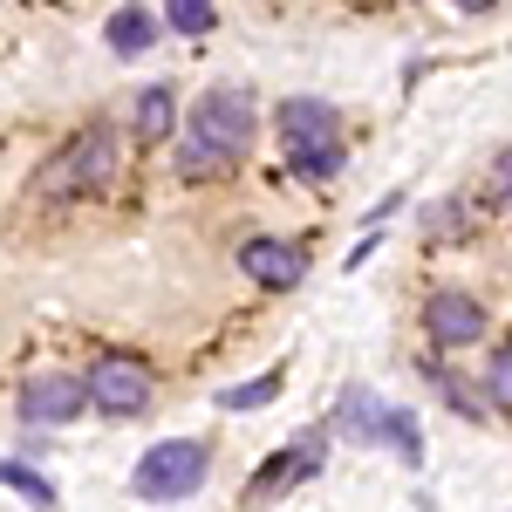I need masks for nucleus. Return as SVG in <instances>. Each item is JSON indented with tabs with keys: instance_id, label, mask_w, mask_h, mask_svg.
I'll return each mask as SVG.
<instances>
[{
	"instance_id": "1",
	"label": "nucleus",
	"mask_w": 512,
	"mask_h": 512,
	"mask_svg": "<svg viewBox=\"0 0 512 512\" xmlns=\"http://www.w3.org/2000/svg\"><path fill=\"white\" fill-rule=\"evenodd\" d=\"M246 144H253V96L246 89H205L192 123H185V137H178V171L185 178L233 171V158Z\"/></svg>"
},
{
	"instance_id": "2",
	"label": "nucleus",
	"mask_w": 512,
	"mask_h": 512,
	"mask_svg": "<svg viewBox=\"0 0 512 512\" xmlns=\"http://www.w3.org/2000/svg\"><path fill=\"white\" fill-rule=\"evenodd\" d=\"M280 151L301 178H342V117L321 103V96H287L280 103Z\"/></svg>"
},
{
	"instance_id": "3",
	"label": "nucleus",
	"mask_w": 512,
	"mask_h": 512,
	"mask_svg": "<svg viewBox=\"0 0 512 512\" xmlns=\"http://www.w3.org/2000/svg\"><path fill=\"white\" fill-rule=\"evenodd\" d=\"M205 485V444L192 437H171V444H151L130 472V492L137 499H192Z\"/></svg>"
},
{
	"instance_id": "4",
	"label": "nucleus",
	"mask_w": 512,
	"mask_h": 512,
	"mask_svg": "<svg viewBox=\"0 0 512 512\" xmlns=\"http://www.w3.org/2000/svg\"><path fill=\"white\" fill-rule=\"evenodd\" d=\"M82 390H89V403H96L103 417H137V410L151 403V369H144V362H123V355H103V362L82 376Z\"/></svg>"
},
{
	"instance_id": "5",
	"label": "nucleus",
	"mask_w": 512,
	"mask_h": 512,
	"mask_svg": "<svg viewBox=\"0 0 512 512\" xmlns=\"http://www.w3.org/2000/svg\"><path fill=\"white\" fill-rule=\"evenodd\" d=\"M110 178H117V130H110V123H96L76 151L48 171V192H62V185H110Z\"/></svg>"
},
{
	"instance_id": "6",
	"label": "nucleus",
	"mask_w": 512,
	"mask_h": 512,
	"mask_svg": "<svg viewBox=\"0 0 512 512\" xmlns=\"http://www.w3.org/2000/svg\"><path fill=\"white\" fill-rule=\"evenodd\" d=\"M82 410H89L82 376H41V383H28V396H21V417H28V424H76Z\"/></svg>"
},
{
	"instance_id": "7",
	"label": "nucleus",
	"mask_w": 512,
	"mask_h": 512,
	"mask_svg": "<svg viewBox=\"0 0 512 512\" xmlns=\"http://www.w3.org/2000/svg\"><path fill=\"white\" fill-rule=\"evenodd\" d=\"M424 321H431V342H444V349H465V342L485 335V308H478L472 294H437L431 308H424Z\"/></svg>"
},
{
	"instance_id": "8",
	"label": "nucleus",
	"mask_w": 512,
	"mask_h": 512,
	"mask_svg": "<svg viewBox=\"0 0 512 512\" xmlns=\"http://www.w3.org/2000/svg\"><path fill=\"white\" fill-rule=\"evenodd\" d=\"M239 267L260 280V287H301V274H308V260L294 246H280V239H246L239 246Z\"/></svg>"
},
{
	"instance_id": "9",
	"label": "nucleus",
	"mask_w": 512,
	"mask_h": 512,
	"mask_svg": "<svg viewBox=\"0 0 512 512\" xmlns=\"http://www.w3.org/2000/svg\"><path fill=\"white\" fill-rule=\"evenodd\" d=\"M335 424H342L349 444H383V431H390V403H376L369 390H349L342 410H335Z\"/></svg>"
},
{
	"instance_id": "10",
	"label": "nucleus",
	"mask_w": 512,
	"mask_h": 512,
	"mask_svg": "<svg viewBox=\"0 0 512 512\" xmlns=\"http://www.w3.org/2000/svg\"><path fill=\"white\" fill-rule=\"evenodd\" d=\"M321 472V437H301L294 444V458H274L267 472L253 478V499H267V492H287V485H301V478Z\"/></svg>"
},
{
	"instance_id": "11",
	"label": "nucleus",
	"mask_w": 512,
	"mask_h": 512,
	"mask_svg": "<svg viewBox=\"0 0 512 512\" xmlns=\"http://www.w3.org/2000/svg\"><path fill=\"white\" fill-rule=\"evenodd\" d=\"M158 41V21L144 14V7H123V14H110V48L117 55H144Z\"/></svg>"
},
{
	"instance_id": "12",
	"label": "nucleus",
	"mask_w": 512,
	"mask_h": 512,
	"mask_svg": "<svg viewBox=\"0 0 512 512\" xmlns=\"http://www.w3.org/2000/svg\"><path fill=\"white\" fill-rule=\"evenodd\" d=\"M171 117H178L171 89H158V82H151V89L137 96V137H151V144H158V137H171Z\"/></svg>"
},
{
	"instance_id": "13",
	"label": "nucleus",
	"mask_w": 512,
	"mask_h": 512,
	"mask_svg": "<svg viewBox=\"0 0 512 512\" xmlns=\"http://www.w3.org/2000/svg\"><path fill=\"white\" fill-rule=\"evenodd\" d=\"M274 390H280V369H267V376H253V383L219 390V410H260V403H274Z\"/></svg>"
},
{
	"instance_id": "14",
	"label": "nucleus",
	"mask_w": 512,
	"mask_h": 512,
	"mask_svg": "<svg viewBox=\"0 0 512 512\" xmlns=\"http://www.w3.org/2000/svg\"><path fill=\"white\" fill-rule=\"evenodd\" d=\"M0 485H14L21 499H35V506H55V485L35 472V465H14V458H0Z\"/></svg>"
},
{
	"instance_id": "15",
	"label": "nucleus",
	"mask_w": 512,
	"mask_h": 512,
	"mask_svg": "<svg viewBox=\"0 0 512 512\" xmlns=\"http://www.w3.org/2000/svg\"><path fill=\"white\" fill-rule=\"evenodd\" d=\"M383 444H396V458H403V465H424V437H417V417H410V410H390Z\"/></svg>"
},
{
	"instance_id": "16",
	"label": "nucleus",
	"mask_w": 512,
	"mask_h": 512,
	"mask_svg": "<svg viewBox=\"0 0 512 512\" xmlns=\"http://www.w3.org/2000/svg\"><path fill=\"white\" fill-rule=\"evenodd\" d=\"M164 21H171L178 35H205V28H212V0H171Z\"/></svg>"
},
{
	"instance_id": "17",
	"label": "nucleus",
	"mask_w": 512,
	"mask_h": 512,
	"mask_svg": "<svg viewBox=\"0 0 512 512\" xmlns=\"http://www.w3.org/2000/svg\"><path fill=\"white\" fill-rule=\"evenodd\" d=\"M485 390H492V403H499V410H512V342L492 355V369H485Z\"/></svg>"
},
{
	"instance_id": "18",
	"label": "nucleus",
	"mask_w": 512,
	"mask_h": 512,
	"mask_svg": "<svg viewBox=\"0 0 512 512\" xmlns=\"http://www.w3.org/2000/svg\"><path fill=\"white\" fill-rule=\"evenodd\" d=\"M424 226H431L437 239H451L458 226H465V212H458V205H431V212H424Z\"/></svg>"
},
{
	"instance_id": "19",
	"label": "nucleus",
	"mask_w": 512,
	"mask_h": 512,
	"mask_svg": "<svg viewBox=\"0 0 512 512\" xmlns=\"http://www.w3.org/2000/svg\"><path fill=\"white\" fill-rule=\"evenodd\" d=\"M444 403H458V410H465V417H485V410H478V403H472V390H465V383H458V376H444Z\"/></svg>"
},
{
	"instance_id": "20",
	"label": "nucleus",
	"mask_w": 512,
	"mask_h": 512,
	"mask_svg": "<svg viewBox=\"0 0 512 512\" xmlns=\"http://www.w3.org/2000/svg\"><path fill=\"white\" fill-rule=\"evenodd\" d=\"M492 192L512 198V151H499V164H492Z\"/></svg>"
},
{
	"instance_id": "21",
	"label": "nucleus",
	"mask_w": 512,
	"mask_h": 512,
	"mask_svg": "<svg viewBox=\"0 0 512 512\" xmlns=\"http://www.w3.org/2000/svg\"><path fill=\"white\" fill-rule=\"evenodd\" d=\"M451 7H465V14H485V7H492V0H451Z\"/></svg>"
}]
</instances>
